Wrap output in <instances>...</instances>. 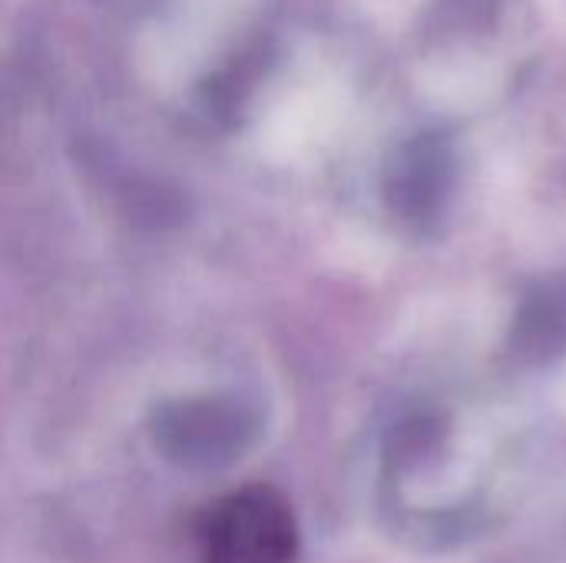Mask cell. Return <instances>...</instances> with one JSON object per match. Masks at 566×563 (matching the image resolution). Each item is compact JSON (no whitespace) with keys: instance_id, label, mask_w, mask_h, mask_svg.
<instances>
[{"instance_id":"obj_1","label":"cell","mask_w":566,"mask_h":563,"mask_svg":"<svg viewBox=\"0 0 566 563\" xmlns=\"http://www.w3.org/2000/svg\"><path fill=\"white\" fill-rule=\"evenodd\" d=\"M202 563H295L298 521L289 498L265 484H249L206 514L199 531Z\"/></svg>"},{"instance_id":"obj_2","label":"cell","mask_w":566,"mask_h":563,"mask_svg":"<svg viewBox=\"0 0 566 563\" xmlns=\"http://www.w3.org/2000/svg\"><path fill=\"white\" fill-rule=\"evenodd\" d=\"M255 435V415L242 398H186L156 418V445L182 468H222L242 458Z\"/></svg>"},{"instance_id":"obj_3","label":"cell","mask_w":566,"mask_h":563,"mask_svg":"<svg viewBox=\"0 0 566 563\" xmlns=\"http://www.w3.org/2000/svg\"><path fill=\"white\" fill-rule=\"evenodd\" d=\"M454 186V149L441 133H421L408 139L385 169L388 206L415 226L434 222Z\"/></svg>"},{"instance_id":"obj_4","label":"cell","mask_w":566,"mask_h":563,"mask_svg":"<svg viewBox=\"0 0 566 563\" xmlns=\"http://www.w3.org/2000/svg\"><path fill=\"white\" fill-rule=\"evenodd\" d=\"M514 355L551 362L566 348V279H547L527 292L514 319Z\"/></svg>"},{"instance_id":"obj_5","label":"cell","mask_w":566,"mask_h":563,"mask_svg":"<svg viewBox=\"0 0 566 563\" xmlns=\"http://www.w3.org/2000/svg\"><path fill=\"white\" fill-rule=\"evenodd\" d=\"M269 53H272V46H269V40H249V43H242L232 56H229V63L222 66V70H216V76L209 80V103L216 106V110H232L239 100H245V93L259 83V76H262V70L269 66Z\"/></svg>"}]
</instances>
